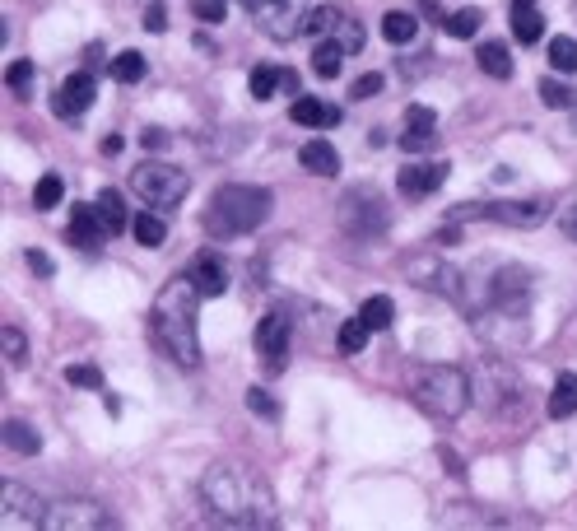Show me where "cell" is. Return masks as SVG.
Returning a JSON list of instances; mask_svg holds the SVG:
<instances>
[{"label":"cell","instance_id":"obj_47","mask_svg":"<svg viewBox=\"0 0 577 531\" xmlns=\"http://www.w3.org/2000/svg\"><path fill=\"white\" fill-rule=\"evenodd\" d=\"M512 5H536V0H512Z\"/></svg>","mask_w":577,"mask_h":531},{"label":"cell","instance_id":"obj_19","mask_svg":"<svg viewBox=\"0 0 577 531\" xmlns=\"http://www.w3.org/2000/svg\"><path fill=\"white\" fill-rule=\"evenodd\" d=\"M577 415V373H559L550 392V420H573Z\"/></svg>","mask_w":577,"mask_h":531},{"label":"cell","instance_id":"obj_12","mask_svg":"<svg viewBox=\"0 0 577 531\" xmlns=\"http://www.w3.org/2000/svg\"><path fill=\"white\" fill-rule=\"evenodd\" d=\"M66 238L80 247V252H98L103 238H112V233H108V224H103V215H98V205H75V210H70Z\"/></svg>","mask_w":577,"mask_h":531},{"label":"cell","instance_id":"obj_11","mask_svg":"<svg viewBox=\"0 0 577 531\" xmlns=\"http://www.w3.org/2000/svg\"><path fill=\"white\" fill-rule=\"evenodd\" d=\"M256 350L270 359V373L284 368V354H289V317L284 313H266L256 322Z\"/></svg>","mask_w":577,"mask_h":531},{"label":"cell","instance_id":"obj_23","mask_svg":"<svg viewBox=\"0 0 577 531\" xmlns=\"http://www.w3.org/2000/svg\"><path fill=\"white\" fill-rule=\"evenodd\" d=\"M340 19H345L340 5H317V10L303 14V33H308V38H331L340 28Z\"/></svg>","mask_w":577,"mask_h":531},{"label":"cell","instance_id":"obj_4","mask_svg":"<svg viewBox=\"0 0 577 531\" xmlns=\"http://www.w3.org/2000/svg\"><path fill=\"white\" fill-rule=\"evenodd\" d=\"M410 396L419 401V410H429L438 420H461L470 406V396H475V378L461 373V368H452V364H429L415 373Z\"/></svg>","mask_w":577,"mask_h":531},{"label":"cell","instance_id":"obj_39","mask_svg":"<svg viewBox=\"0 0 577 531\" xmlns=\"http://www.w3.org/2000/svg\"><path fill=\"white\" fill-rule=\"evenodd\" d=\"M191 14H196L201 24H224V14H229V0H191Z\"/></svg>","mask_w":577,"mask_h":531},{"label":"cell","instance_id":"obj_25","mask_svg":"<svg viewBox=\"0 0 577 531\" xmlns=\"http://www.w3.org/2000/svg\"><path fill=\"white\" fill-rule=\"evenodd\" d=\"M512 33H517V42H540L545 19H540L536 5H512Z\"/></svg>","mask_w":577,"mask_h":531},{"label":"cell","instance_id":"obj_46","mask_svg":"<svg viewBox=\"0 0 577 531\" xmlns=\"http://www.w3.org/2000/svg\"><path fill=\"white\" fill-rule=\"evenodd\" d=\"M149 145V150H163V145H168V136H163V131H145V136H140Z\"/></svg>","mask_w":577,"mask_h":531},{"label":"cell","instance_id":"obj_40","mask_svg":"<svg viewBox=\"0 0 577 531\" xmlns=\"http://www.w3.org/2000/svg\"><path fill=\"white\" fill-rule=\"evenodd\" d=\"M5 84H10V94H24L28 84H33V61H10V70H5Z\"/></svg>","mask_w":577,"mask_h":531},{"label":"cell","instance_id":"obj_17","mask_svg":"<svg viewBox=\"0 0 577 531\" xmlns=\"http://www.w3.org/2000/svg\"><path fill=\"white\" fill-rule=\"evenodd\" d=\"M298 164L308 168V173H317V177H336L340 173V154H336V145L331 140H308L303 150H298Z\"/></svg>","mask_w":577,"mask_h":531},{"label":"cell","instance_id":"obj_42","mask_svg":"<svg viewBox=\"0 0 577 531\" xmlns=\"http://www.w3.org/2000/svg\"><path fill=\"white\" fill-rule=\"evenodd\" d=\"M382 75H359V80L349 84V98H373V94H382Z\"/></svg>","mask_w":577,"mask_h":531},{"label":"cell","instance_id":"obj_6","mask_svg":"<svg viewBox=\"0 0 577 531\" xmlns=\"http://www.w3.org/2000/svg\"><path fill=\"white\" fill-rule=\"evenodd\" d=\"M340 229L349 238H373V233L387 229V201H382V191L373 187H354L340 196Z\"/></svg>","mask_w":577,"mask_h":531},{"label":"cell","instance_id":"obj_34","mask_svg":"<svg viewBox=\"0 0 577 531\" xmlns=\"http://www.w3.org/2000/svg\"><path fill=\"white\" fill-rule=\"evenodd\" d=\"M0 345H5V364H24L28 359V341H24V331L14 327V322H5V327H0Z\"/></svg>","mask_w":577,"mask_h":531},{"label":"cell","instance_id":"obj_28","mask_svg":"<svg viewBox=\"0 0 577 531\" xmlns=\"http://www.w3.org/2000/svg\"><path fill=\"white\" fill-rule=\"evenodd\" d=\"M131 233L140 247H163V238H168V224H163L159 215H135L131 219Z\"/></svg>","mask_w":577,"mask_h":531},{"label":"cell","instance_id":"obj_37","mask_svg":"<svg viewBox=\"0 0 577 531\" xmlns=\"http://www.w3.org/2000/svg\"><path fill=\"white\" fill-rule=\"evenodd\" d=\"M66 382H70V387H89V392H98V387H103V368H98V364H70Z\"/></svg>","mask_w":577,"mask_h":531},{"label":"cell","instance_id":"obj_29","mask_svg":"<svg viewBox=\"0 0 577 531\" xmlns=\"http://www.w3.org/2000/svg\"><path fill=\"white\" fill-rule=\"evenodd\" d=\"M61 196H66V182H61V173H42L38 187H33V205H38V210H56V205H61Z\"/></svg>","mask_w":577,"mask_h":531},{"label":"cell","instance_id":"obj_2","mask_svg":"<svg viewBox=\"0 0 577 531\" xmlns=\"http://www.w3.org/2000/svg\"><path fill=\"white\" fill-rule=\"evenodd\" d=\"M201 289L191 275H177L159 289V299L149 308V327H154V341L163 345V354L182 368L201 364V331H196V308H201Z\"/></svg>","mask_w":577,"mask_h":531},{"label":"cell","instance_id":"obj_33","mask_svg":"<svg viewBox=\"0 0 577 531\" xmlns=\"http://www.w3.org/2000/svg\"><path fill=\"white\" fill-rule=\"evenodd\" d=\"M550 66L559 75H573L577 70V38H550Z\"/></svg>","mask_w":577,"mask_h":531},{"label":"cell","instance_id":"obj_41","mask_svg":"<svg viewBox=\"0 0 577 531\" xmlns=\"http://www.w3.org/2000/svg\"><path fill=\"white\" fill-rule=\"evenodd\" d=\"M247 406H252L261 420H275V415H280V410H275V401H270V392H261V387H252V392H247Z\"/></svg>","mask_w":577,"mask_h":531},{"label":"cell","instance_id":"obj_14","mask_svg":"<svg viewBox=\"0 0 577 531\" xmlns=\"http://www.w3.org/2000/svg\"><path fill=\"white\" fill-rule=\"evenodd\" d=\"M447 173H452L447 164H410V168H401L396 187H401V196H410V201H424V196H433V191L443 187Z\"/></svg>","mask_w":577,"mask_h":531},{"label":"cell","instance_id":"obj_45","mask_svg":"<svg viewBox=\"0 0 577 531\" xmlns=\"http://www.w3.org/2000/svg\"><path fill=\"white\" fill-rule=\"evenodd\" d=\"M28 266H33V271H38V275H52V261L42 257L38 247H33V252H28Z\"/></svg>","mask_w":577,"mask_h":531},{"label":"cell","instance_id":"obj_32","mask_svg":"<svg viewBox=\"0 0 577 531\" xmlns=\"http://www.w3.org/2000/svg\"><path fill=\"white\" fill-rule=\"evenodd\" d=\"M112 80H117V84H140V80H145V56H140V52H121L117 61H112Z\"/></svg>","mask_w":577,"mask_h":531},{"label":"cell","instance_id":"obj_5","mask_svg":"<svg viewBox=\"0 0 577 531\" xmlns=\"http://www.w3.org/2000/svg\"><path fill=\"white\" fill-rule=\"evenodd\" d=\"M131 187H135V196L145 205H154V210H173L177 201H187L191 177L173 164H140L131 173Z\"/></svg>","mask_w":577,"mask_h":531},{"label":"cell","instance_id":"obj_35","mask_svg":"<svg viewBox=\"0 0 577 531\" xmlns=\"http://www.w3.org/2000/svg\"><path fill=\"white\" fill-rule=\"evenodd\" d=\"M540 103L554 108V112H564V108H573V103H577V94L568 89V84H559V80H540Z\"/></svg>","mask_w":577,"mask_h":531},{"label":"cell","instance_id":"obj_30","mask_svg":"<svg viewBox=\"0 0 577 531\" xmlns=\"http://www.w3.org/2000/svg\"><path fill=\"white\" fill-rule=\"evenodd\" d=\"M284 75H289V70H280V66H256L252 70V98H256V103L275 98V89L284 84Z\"/></svg>","mask_w":577,"mask_h":531},{"label":"cell","instance_id":"obj_31","mask_svg":"<svg viewBox=\"0 0 577 531\" xmlns=\"http://www.w3.org/2000/svg\"><path fill=\"white\" fill-rule=\"evenodd\" d=\"M368 336H373V327H368L363 317H349L345 327H340V350H345V354H363V350H368Z\"/></svg>","mask_w":577,"mask_h":531},{"label":"cell","instance_id":"obj_15","mask_svg":"<svg viewBox=\"0 0 577 531\" xmlns=\"http://www.w3.org/2000/svg\"><path fill=\"white\" fill-rule=\"evenodd\" d=\"M433 140H438V117H433V108H410L405 112L401 150L405 154H424V150H433Z\"/></svg>","mask_w":577,"mask_h":531},{"label":"cell","instance_id":"obj_22","mask_svg":"<svg viewBox=\"0 0 577 531\" xmlns=\"http://www.w3.org/2000/svg\"><path fill=\"white\" fill-rule=\"evenodd\" d=\"M98 215H103V224H108V233H126L131 229V219H126V201H121V191L108 187V191H98Z\"/></svg>","mask_w":577,"mask_h":531},{"label":"cell","instance_id":"obj_36","mask_svg":"<svg viewBox=\"0 0 577 531\" xmlns=\"http://www.w3.org/2000/svg\"><path fill=\"white\" fill-rule=\"evenodd\" d=\"M480 24H484V10H457L447 19V33L452 38H470V33H480Z\"/></svg>","mask_w":577,"mask_h":531},{"label":"cell","instance_id":"obj_16","mask_svg":"<svg viewBox=\"0 0 577 531\" xmlns=\"http://www.w3.org/2000/svg\"><path fill=\"white\" fill-rule=\"evenodd\" d=\"M191 280H196V289H201L205 299H219L224 289H229V271H224V261L210 257V252H201V257L191 261Z\"/></svg>","mask_w":577,"mask_h":531},{"label":"cell","instance_id":"obj_26","mask_svg":"<svg viewBox=\"0 0 577 531\" xmlns=\"http://www.w3.org/2000/svg\"><path fill=\"white\" fill-rule=\"evenodd\" d=\"M5 448H10V452H24V457H38V452H42V438L33 434L24 420H5Z\"/></svg>","mask_w":577,"mask_h":531},{"label":"cell","instance_id":"obj_27","mask_svg":"<svg viewBox=\"0 0 577 531\" xmlns=\"http://www.w3.org/2000/svg\"><path fill=\"white\" fill-rule=\"evenodd\" d=\"M359 317H363V322H368L373 331H387L391 322H396V303H391L387 294H373V299L359 308Z\"/></svg>","mask_w":577,"mask_h":531},{"label":"cell","instance_id":"obj_44","mask_svg":"<svg viewBox=\"0 0 577 531\" xmlns=\"http://www.w3.org/2000/svg\"><path fill=\"white\" fill-rule=\"evenodd\" d=\"M559 229H564L568 238H577V205H568L564 215H559Z\"/></svg>","mask_w":577,"mask_h":531},{"label":"cell","instance_id":"obj_18","mask_svg":"<svg viewBox=\"0 0 577 531\" xmlns=\"http://www.w3.org/2000/svg\"><path fill=\"white\" fill-rule=\"evenodd\" d=\"M289 117H294L298 126H312V131H331V126L340 122V108L317 103V98H298L294 108H289Z\"/></svg>","mask_w":577,"mask_h":531},{"label":"cell","instance_id":"obj_7","mask_svg":"<svg viewBox=\"0 0 577 531\" xmlns=\"http://www.w3.org/2000/svg\"><path fill=\"white\" fill-rule=\"evenodd\" d=\"M42 527L47 531H103V527H117V518L98 499H56V504H47Z\"/></svg>","mask_w":577,"mask_h":531},{"label":"cell","instance_id":"obj_38","mask_svg":"<svg viewBox=\"0 0 577 531\" xmlns=\"http://www.w3.org/2000/svg\"><path fill=\"white\" fill-rule=\"evenodd\" d=\"M331 42H340V47H345V56H354V52H363V28L345 14V19H340V28L331 33Z\"/></svg>","mask_w":577,"mask_h":531},{"label":"cell","instance_id":"obj_21","mask_svg":"<svg viewBox=\"0 0 577 531\" xmlns=\"http://www.w3.org/2000/svg\"><path fill=\"white\" fill-rule=\"evenodd\" d=\"M419 33V19L415 14H405V10H387L382 14V38L391 42V47H405V42H415Z\"/></svg>","mask_w":577,"mask_h":531},{"label":"cell","instance_id":"obj_43","mask_svg":"<svg viewBox=\"0 0 577 531\" xmlns=\"http://www.w3.org/2000/svg\"><path fill=\"white\" fill-rule=\"evenodd\" d=\"M145 28H149V33H163V28H168V10H163V5H149V10H145Z\"/></svg>","mask_w":577,"mask_h":531},{"label":"cell","instance_id":"obj_9","mask_svg":"<svg viewBox=\"0 0 577 531\" xmlns=\"http://www.w3.org/2000/svg\"><path fill=\"white\" fill-rule=\"evenodd\" d=\"M0 508H5V513H0V527H5V531L42 527V518H47V504H42L28 485H19V480H5V490H0Z\"/></svg>","mask_w":577,"mask_h":531},{"label":"cell","instance_id":"obj_8","mask_svg":"<svg viewBox=\"0 0 577 531\" xmlns=\"http://www.w3.org/2000/svg\"><path fill=\"white\" fill-rule=\"evenodd\" d=\"M452 219H494V224H508V229H536L545 219V205L536 201H484V205H457Z\"/></svg>","mask_w":577,"mask_h":531},{"label":"cell","instance_id":"obj_20","mask_svg":"<svg viewBox=\"0 0 577 531\" xmlns=\"http://www.w3.org/2000/svg\"><path fill=\"white\" fill-rule=\"evenodd\" d=\"M480 70L489 80H512V56H508V42H480V52H475Z\"/></svg>","mask_w":577,"mask_h":531},{"label":"cell","instance_id":"obj_10","mask_svg":"<svg viewBox=\"0 0 577 531\" xmlns=\"http://www.w3.org/2000/svg\"><path fill=\"white\" fill-rule=\"evenodd\" d=\"M242 10L252 14L256 24L266 28L270 38H289V33H298V19H294V0H238Z\"/></svg>","mask_w":577,"mask_h":531},{"label":"cell","instance_id":"obj_3","mask_svg":"<svg viewBox=\"0 0 577 531\" xmlns=\"http://www.w3.org/2000/svg\"><path fill=\"white\" fill-rule=\"evenodd\" d=\"M270 191L266 187H247V182H229L210 196V215H205V229L210 238H242V233L261 229L270 219Z\"/></svg>","mask_w":577,"mask_h":531},{"label":"cell","instance_id":"obj_13","mask_svg":"<svg viewBox=\"0 0 577 531\" xmlns=\"http://www.w3.org/2000/svg\"><path fill=\"white\" fill-rule=\"evenodd\" d=\"M94 98H98L94 75H89V70H75V75H70V80L56 89V103H52V108H56V117H80V112L89 108Z\"/></svg>","mask_w":577,"mask_h":531},{"label":"cell","instance_id":"obj_24","mask_svg":"<svg viewBox=\"0 0 577 531\" xmlns=\"http://www.w3.org/2000/svg\"><path fill=\"white\" fill-rule=\"evenodd\" d=\"M340 61H345V47L331 38H317V52H312V75H322V80H336L340 75Z\"/></svg>","mask_w":577,"mask_h":531},{"label":"cell","instance_id":"obj_1","mask_svg":"<svg viewBox=\"0 0 577 531\" xmlns=\"http://www.w3.org/2000/svg\"><path fill=\"white\" fill-rule=\"evenodd\" d=\"M201 504L215 527H275V494L261 471L242 462H215L205 471Z\"/></svg>","mask_w":577,"mask_h":531}]
</instances>
